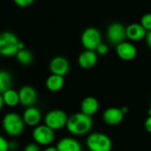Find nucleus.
<instances>
[{"instance_id":"nucleus-25","label":"nucleus","mask_w":151,"mask_h":151,"mask_svg":"<svg viewBox=\"0 0 151 151\" xmlns=\"http://www.w3.org/2000/svg\"><path fill=\"white\" fill-rule=\"evenodd\" d=\"M14 3L21 7H27L33 4L35 0H14Z\"/></svg>"},{"instance_id":"nucleus-15","label":"nucleus","mask_w":151,"mask_h":151,"mask_svg":"<svg viewBox=\"0 0 151 151\" xmlns=\"http://www.w3.org/2000/svg\"><path fill=\"white\" fill-rule=\"evenodd\" d=\"M147 31L140 23H132L126 27V38L132 42H138L146 38Z\"/></svg>"},{"instance_id":"nucleus-21","label":"nucleus","mask_w":151,"mask_h":151,"mask_svg":"<svg viewBox=\"0 0 151 151\" xmlns=\"http://www.w3.org/2000/svg\"><path fill=\"white\" fill-rule=\"evenodd\" d=\"M16 57V60L17 61L23 65V66H28V65H30L34 60V55L33 53L28 50V49H23V50H21L17 52V54L15 55Z\"/></svg>"},{"instance_id":"nucleus-27","label":"nucleus","mask_w":151,"mask_h":151,"mask_svg":"<svg viewBox=\"0 0 151 151\" xmlns=\"http://www.w3.org/2000/svg\"><path fill=\"white\" fill-rule=\"evenodd\" d=\"M144 126H145V129L147 132L151 133V116H148L147 118L146 119L145 121V124H144Z\"/></svg>"},{"instance_id":"nucleus-18","label":"nucleus","mask_w":151,"mask_h":151,"mask_svg":"<svg viewBox=\"0 0 151 151\" xmlns=\"http://www.w3.org/2000/svg\"><path fill=\"white\" fill-rule=\"evenodd\" d=\"M64 84H65L64 77H61V76H59V75H54V74H51L46 78V81H45L46 88L50 92H52V93L60 91L63 88Z\"/></svg>"},{"instance_id":"nucleus-26","label":"nucleus","mask_w":151,"mask_h":151,"mask_svg":"<svg viewBox=\"0 0 151 151\" xmlns=\"http://www.w3.org/2000/svg\"><path fill=\"white\" fill-rule=\"evenodd\" d=\"M24 151H41V149H40V147H39L38 144H37V143H29L25 147Z\"/></svg>"},{"instance_id":"nucleus-13","label":"nucleus","mask_w":151,"mask_h":151,"mask_svg":"<svg viewBox=\"0 0 151 151\" xmlns=\"http://www.w3.org/2000/svg\"><path fill=\"white\" fill-rule=\"evenodd\" d=\"M78 65L84 69H90L93 68L98 62V54L95 51L85 50L78 58Z\"/></svg>"},{"instance_id":"nucleus-16","label":"nucleus","mask_w":151,"mask_h":151,"mask_svg":"<svg viewBox=\"0 0 151 151\" xmlns=\"http://www.w3.org/2000/svg\"><path fill=\"white\" fill-rule=\"evenodd\" d=\"M58 151H82L80 142L71 137H65L59 140L56 145Z\"/></svg>"},{"instance_id":"nucleus-31","label":"nucleus","mask_w":151,"mask_h":151,"mask_svg":"<svg viewBox=\"0 0 151 151\" xmlns=\"http://www.w3.org/2000/svg\"><path fill=\"white\" fill-rule=\"evenodd\" d=\"M4 105H5V102H4V100H3L2 94H0V111H1V110L3 109Z\"/></svg>"},{"instance_id":"nucleus-7","label":"nucleus","mask_w":151,"mask_h":151,"mask_svg":"<svg viewBox=\"0 0 151 151\" xmlns=\"http://www.w3.org/2000/svg\"><path fill=\"white\" fill-rule=\"evenodd\" d=\"M32 137L35 143L42 146H50L55 139V132L47 125L39 124L34 127Z\"/></svg>"},{"instance_id":"nucleus-6","label":"nucleus","mask_w":151,"mask_h":151,"mask_svg":"<svg viewBox=\"0 0 151 151\" xmlns=\"http://www.w3.org/2000/svg\"><path fill=\"white\" fill-rule=\"evenodd\" d=\"M101 43V34L96 28L89 27L81 35V44L85 50L95 51Z\"/></svg>"},{"instance_id":"nucleus-2","label":"nucleus","mask_w":151,"mask_h":151,"mask_svg":"<svg viewBox=\"0 0 151 151\" xmlns=\"http://www.w3.org/2000/svg\"><path fill=\"white\" fill-rule=\"evenodd\" d=\"M25 49V45L11 31L0 33V54L5 57L15 56L21 50Z\"/></svg>"},{"instance_id":"nucleus-14","label":"nucleus","mask_w":151,"mask_h":151,"mask_svg":"<svg viewBox=\"0 0 151 151\" xmlns=\"http://www.w3.org/2000/svg\"><path fill=\"white\" fill-rule=\"evenodd\" d=\"M22 118L25 124H27L28 126L36 127L39 125V123L42 119V114L37 108L33 106V107L27 108L24 110Z\"/></svg>"},{"instance_id":"nucleus-5","label":"nucleus","mask_w":151,"mask_h":151,"mask_svg":"<svg viewBox=\"0 0 151 151\" xmlns=\"http://www.w3.org/2000/svg\"><path fill=\"white\" fill-rule=\"evenodd\" d=\"M68 119V116L65 111L61 109H52L45 116V124L55 132L66 127Z\"/></svg>"},{"instance_id":"nucleus-28","label":"nucleus","mask_w":151,"mask_h":151,"mask_svg":"<svg viewBox=\"0 0 151 151\" xmlns=\"http://www.w3.org/2000/svg\"><path fill=\"white\" fill-rule=\"evenodd\" d=\"M18 148V143L15 140H12L9 141V149L11 151H16V149Z\"/></svg>"},{"instance_id":"nucleus-20","label":"nucleus","mask_w":151,"mask_h":151,"mask_svg":"<svg viewBox=\"0 0 151 151\" xmlns=\"http://www.w3.org/2000/svg\"><path fill=\"white\" fill-rule=\"evenodd\" d=\"M5 105L8 107H16L20 103L19 93L14 89H9L2 94Z\"/></svg>"},{"instance_id":"nucleus-33","label":"nucleus","mask_w":151,"mask_h":151,"mask_svg":"<svg viewBox=\"0 0 151 151\" xmlns=\"http://www.w3.org/2000/svg\"><path fill=\"white\" fill-rule=\"evenodd\" d=\"M148 116H151V106H150V108H149V109H148Z\"/></svg>"},{"instance_id":"nucleus-3","label":"nucleus","mask_w":151,"mask_h":151,"mask_svg":"<svg viewBox=\"0 0 151 151\" xmlns=\"http://www.w3.org/2000/svg\"><path fill=\"white\" fill-rule=\"evenodd\" d=\"M2 126L7 135L11 137H18L23 132L25 123L22 116L18 113L10 112L3 117Z\"/></svg>"},{"instance_id":"nucleus-17","label":"nucleus","mask_w":151,"mask_h":151,"mask_svg":"<svg viewBox=\"0 0 151 151\" xmlns=\"http://www.w3.org/2000/svg\"><path fill=\"white\" fill-rule=\"evenodd\" d=\"M80 108H81L82 113L89 116H93L99 110L100 103H99V101L95 97L87 96L82 101Z\"/></svg>"},{"instance_id":"nucleus-22","label":"nucleus","mask_w":151,"mask_h":151,"mask_svg":"<svg viewBox=\"0 0 151 151\" xmlns=\"http://www.w3.org/2000/svg\"><path fill=\"white\" fill-rule=\"evenodd\" d=\"M140 24L142 25V27L147 30V31H150L151 30V14H145L141 19H140Z\"/></svg>"},{"instance_id":"nucleus-32","label":"nucleus","mask_w":151,"mask_h":151,"mask_svg":"<svg viewBox=\"0 0 151 151\" xmlns=\"http://www.w3.org/2000/svg\"><path fill=\"white\" fill-rule=\"evenodd\" d=\"M121 110H122V112L124 113V116L129 112V109H128L127 107H125V106H124V107H122V108H121Z\"/></svg>"},{"instance_id":"nucleus-10","label":"nucleus","mask_w":151,"mask_h":151,"mask_svg":"<svg viewBox=\"0 0 151 151\" xmlns=\"http://www.w3.org/2000/svg\"><path fill=\"white\" fill-rule=\"evenodd\" d=\"M116 52L121 60L130 61L136 58L138 51L132 43L124 41L116 46Z\"/></svg>"},{"instance_id":"nucleus-24","label":"nucleus","mask_w":151,"mask_h":151,"mask_svg":"<svg viewBox=\"0 0 151 151\" xmlns=\"http://www.w3.org/2000/svg\"><path fill=\"white\" fill-rule=\"evenodd\" d=\"M9 141L2 135H0V151H9Z\"/></svg>"},{"instance_id":"nucleus-9","label":"nucleus","mask_w":151,"mask_h":151,"mask_svg":"<svg viewBox=\"0 0 151 151\" xmlns=\"http://www.w3.org/2000/svg\"><path fill=\"white\" fill-rule=\"evenodd\" d=\"M20 103L26 107H33L37 101V93L31 86H24L19 90Z\"/></svg>"},{"instance_id":"nucleus-19","label":"nucleus","mask_w":151,"mask_h":151,"mask_svg":"<svg viewBox=\"0 0 151 151\" xmlns=\"http://www.w3.org/2000/svg\"><path fill=\"white\" fill-rule=\"evenodd\" d=\"M13 84L12 75L4 69L0 70V94H3L7 90L11 89Z\"/></svg>"},{"instance_id":"nucleus-11","label":"nucleus","mask_w":151,"mask_h":151,"mask_svg":"<svg viewBox=\"0 0 151 151\" xmlns=\"http://www.w3.org/2000/svg\"><path fill=\"white\" fill-rule=\"evenodd\" d=\"M49 68L52 74L64 77L69 71V62L63 56H56L50 61Z\"/></svg>"},{"instance_id":"nucleus-4","label":"nucleus","mask_w":151,"mask_h":151,"mask_svg":"<svg viewBox=\"0 0 151 151\" xmlns=\"http://www.w3.org/2000/svg\"><path fill=\"white\" fill-rule=\"evenodd\" d=\"M86 146L89 151H110L112 141L109 135L103 132H93L87 136Z\"/></svg>"},{"instance_id":"nucleus-8","label":"nucleus","mask_w":151,"mask_h":151,"mask_svg":"<svg viewBox=\"0 0 151 151\" xmlns=\"http://www.w3.org/2000/svg\"><path fill=\"white\" fill-rule=\"evenodd\" d=\"M107 37L109 42L116 46L125 41L126 38V28L119 22L111 23L107 29Z\"/></svg>"},{"instance_id":"nucleus-23","label":"nucleus","mask_w":151,"mask_h":151,"mask_svg":"<svg viewBox=\"0 0 151 151\" xmlns=\"http://www.w3.org/2000/svg\"><path fill=\"white\" fill-rule=\"evenodd\" d=\"M95 52H97L98 55H101V56L106 55V54L109 52V46H108L107 44L101 42V43L98 45V47L96 48Z\"/></svg>"},{"instance_id":"nucleus-29","label":"nucleus","mask_w":151,"mask_h":151,"mask_svg":"<svg viewBox=\"0 0 151 151\" xmlns=\"http://www.w3.org/2000/svg\"><path fill=\"white\" fill-rule=\"evenodd\" d=\"M146 42H147V45H148V47L151 48V30L150 31H147V33Z\"/></svg>"},{"instance_id":"nucleus-1","label":"nucleus","mask_w":151,"mask_h":151,"mask_svg":"<svg viewBox=\"0 0 151 151\" xmlns=\"http://www.w3.org/2000/svg\"><path fill=\"white\" fill-rule=\"evenodd\" d=\"M93 125L92 116L82 112L75 113L68 116L66 128L73 135L82 136L90 132Z\"/></svg>"},{"instance_id":"nucleus-30","label":"nucleus","mask_w":151,"mask_h":151,"mask_svg":"<svg viewBox=\"0 0 151 151\" xmlns=\"http://www.w3.org/2000/svg\"><path fill=\"white\" fill-rule=\"evenodd\" d=\"M44 151H58V149H57L56 147H53V146H47V147L44 149Z\"/></svg>"},{"instance_id":"nucleus-12","label":"nucleus","mask_w":151,"mask_h":151,"mask_svg":"<svg viewBox=\"0 0 151 151\" xmlns=\"http://www.w3.org/2000/svg\"><path fill=\"white\" fill-rule=\"evenodd\" d=\"M124 115L121 110V108L111 107L107 109L102 114V119L106 124L117 125L124 120Z\"/></svg>"}]
</instances>
